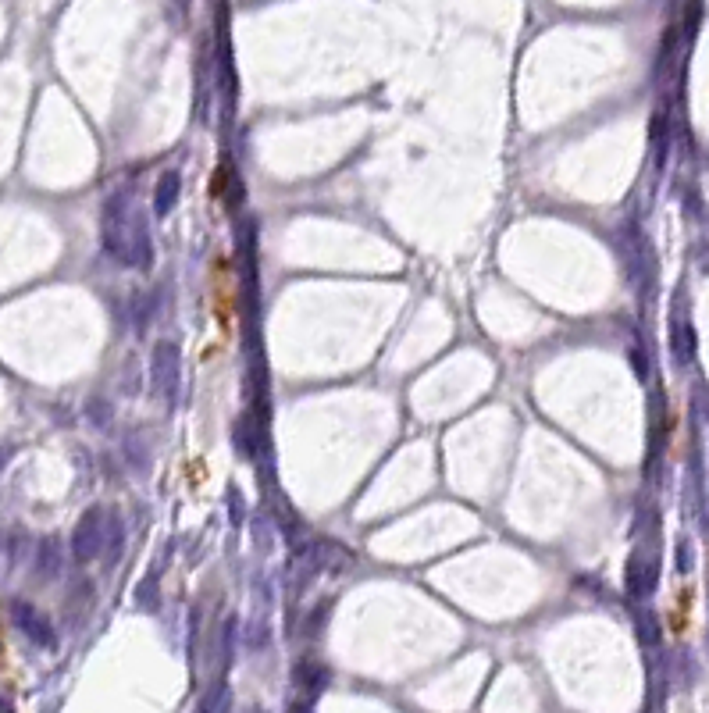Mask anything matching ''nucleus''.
Masks as SVG:
<instances>
[{"mask_svg":"<svg viewBox=\"0 0 709 713\" xmlns=\"http://www.w3.org/2000/svg\"><path fill=\"white\" fill-rule=\"evenodd\" d=\"M104 250L115 257L118 264H132V268L147 271L154 264V243L150 232L139 218V211L132 207L129 189L111 193L104 207Z\"/></svg>","mask_w":709,"mask_h":713,"instance_id":"nucleus-1","label":"nucleus"},{"mask_svg":"<svg viewBox=\"0 0 709 713\" xmlns=\"http://www.w3.org/2000/svg\"><path fill=\"white\" fill-rule=\"evenodd\" d=\"M122 550V521L115 514H107L104 507H90L79 517V525L72 532V553L75 560L90 564V560L104 557V553Z\"/></svg>","mask_w":709,"mask_h":713,"instance_id":"nucleus-2","label":"nucleus"},{"mask_svg":"<svg viewBox=\"0 0 709 713\" xmlns=\"http://www.w3.org/2000/svg\"><path fill=\"white\" fill-rule=\"evenodd\" d=\"M150 389L164 403L175 400V389H179V346L172 339H161L154 353H150Z\"/></svg>","mask_w":709,"mask_h":713,"instance_id":"nucleus-3","label":"nucleus"},{"mask_svg":"<svg viewBox=\"0 0 709 713\" xmlns=\"http://www.w3.org/2000/svg\"><path fill=\"white\" fill-rule=\"evenodd\" d=\"M11 617H15V624L22 628V635L33 646L40 649H54L58 646V635H54V624L47 621V617L40 614V610L33 607V603H25V599H15L11 603Z\"/></svg>","mask_w":709,"mask_h":713,"instance_id":"nucleus-4","label":"nucleus"},{"mask_svg":"<svg viewBox=\"0 0 709 713\" xmlns=\"http://www.w3.org/2000/svg\"><path fill=\"white\" fill-rule=\"evenodd\" d=\"M660 567H656V560L645 557V553H635L628 564V592L635 599H645L652 589H656V578H660Z\"/></svg>","mask_w":709,"mask_h":713,"instance_id":"nucleus-5","label":"nucleus"},{"mask_svg":"<svg viewBox=\"0 0 709 713\" xmlns=\"http://www.w3.org/2000/svg\"><path fill=\"white\" fill-rule=\"evenodd\" d=\"M328 667L325 664H318V660H310V656H303V660H296L293 664V685L296 689H303V692H325L328 689Z\"/></svg>","mask_w":709,"mask_h":713,"instance_id":"nucleus-6","label":"nucleus"},{"mask_svg":"<svg viewBox=\"0 0 709 713\" xmlns=\"http://www.w3.org/2000/svg\"><path fill=\"white\" fill-rule=\"evenodd\" d=\"M670 346H674V361L677 364H692V357H695V332H692V321L681 318V314L670 321Z\"/></svg>","mask_w":709,"mask_h":713,"instance_id":"nucleus-7","label":"nucleus"},{"mask_svg":"<svg viewBox=\"0 0 709 713\" xmlns=\"http://www.w3.org/2000/svg\"><path fill=\"white\" fill-rule=\"evenodd\" d=\"M179 193H182L179 172H161V179H157V186H154V214L157 218H168V214H172Z\"/></svg>","mask_w":709,"mask_h":713,"instance_id":"nucleus-8","label":"nucleus"},{"mask_svg":"<svg viewBox=\"0 0 709 713\" xmlns=\"http://www.w3.org/2000/svg\"><path fill=\"white\" fill-rule=\"evenodd\" d=\"M61 574V542L58 539H43L40 550H36V578L40 582H50Z\"/></svg>","mask_w":709,"mask_h":713,"instance_id":"nucleus-9","label":"nucleus"},{"mask_svg":"<svg viewBox=\"0 0 709 713\" xmlns=\"http://www.w3.org/2000/svg\"><path fill=\"white\" fill-rule=\"evenodd\" d=\"M232 446H236V453L243 460L257 457V432H253V421L246 418V414L232 425Z\"/></svg>","mask_w":709,"mask_h":713,"instance_id":"nucleus-10","label":"nucleus"},{"mask_svg":"<svg viewBox=\"0 0 709 713\" xmlns=\"http://www.w3.org/2000/svg\"><path fill=\"white\" fill-rule=\"evenodd\" d=\"M631 364H635V375L638 378H649V368H645V357H642V350H638V346H631Z\"/></svg>","mask_w":709,"mask_h":713,"instance_id":"nucleus-11","label":"nucleus"},{"mask_svg":"<svg viewBox=\"0 0 709 713\" xmlns=\"http://www.w3.org/2000/svg\"><path fill=\"white\" fill-rule=\"evenodd\" d=\"M175 8H179V15L186 18L189 15V0H175Z\"/></svg>","mask_w":709,"mask_h":713,"instance_id":"nucleus-12","label":"nucleus"},{"mask_svg":"<svg viewBox=\"0 0 709 713\" xmlns=\"http://www.w3.org/2000/svg\"><path fill=\"white\" fill-rule=\"evenodd\" d=\"M8 457H11V450H0V468H4V464H8Z\"/></svg>","mask_w":709,"mask_h":713,"instance_id":"nucleus-13","label":"nucleus"}]
</instances>
